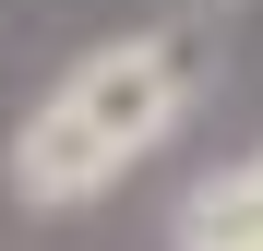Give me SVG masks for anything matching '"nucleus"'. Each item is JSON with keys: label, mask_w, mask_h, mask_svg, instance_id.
<instances>
[{"label": "nucleus", "mask_w": 263, "mask_h": 251, "mask_svg": "<svg viewBox=\"0 0 263 251\" xmlns=\"http://www.w3.org/2000/svg\"><path fill=\"white\" fill-rule=\"evenodd\" d=\"M215 203H228V216H251V227H263V144H251V156L228 167V180H215Z\"/></svg>", "instance_id": "3"}, {"label": "nucleus", "mask_w": 263, "mask_h": 251, "mask_svg": "<svg viewBox=\"0 0 263 251\" xmlns=\"http://www.w3.org/2000/svg\"><path fill=\"white\" fill-rule=\"evenodd\" d=\"M180 12H239V0H180Z\"/></svg>", "instance_id": "4"}, {"label": "nucleus", "mask_w": 263, "mask_h": 251, "mask_svg": "<svg viewBox=\"0 0 263 251\" xmlns=\"http://www.w3.org/2000/svg\"><path fill=\"white\" fill-rule=\"evenodd\" d=\"M203 84H215L203 24H132L108 48H84L12 132V203L24 216H84L96 191H120L132 156H156L203 108Z\"/></svg>", "instance_id": "1"}, {"label": "nucleus", "mask_w": 263, "mask_h": 251, "mask_svg": "<svg viewBox=\"0 0 263 251\" xmlns=\"http://www.w3.org/2000/svg\"><path fill=\"white\" fill-rule=\"evenodd\" d=\"M180 251H263V227L251 216H228V203H215V180L180 203Z\"/></svg>", "instance_id": "2"}]
</instances>
